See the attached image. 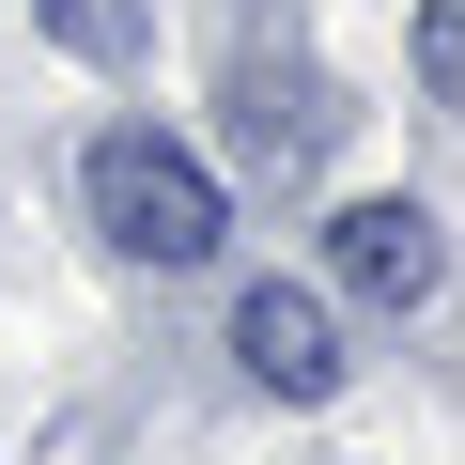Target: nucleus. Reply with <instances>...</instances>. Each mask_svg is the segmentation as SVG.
Returning a JSON list of instances; mask_svg holds the SVG:
<instances>
[{"label":"nucleus","instance_id":"1","mask_svg":"<svg viewBox=\"0 0 465 465\" xmlns=\"http://www.w3.org/2000/svg\"><path fill=\"white\" fill-rule=\"evenodd\" d=\"M78 202H94V232H109L124 264H202L217 249V171L186 140H155V124H109L78 155Z\"/></svg>","mask_w":465,"mask_h":465},{"label":"nucleus","instance_id":"2","mask_svg":"<svg viewBox=\"0 0 465 465\" xmlns=\"http://www.w3.org/2000/svg\"><path fill=\"white\" fill-rule=\"evenodd\" d=\"M341 140V94L295 63V32H280V63H264V32H232V155L249 171H311Z\"/></svg>","mask_w":465,"mask_h":465},{"label":"nucleus","instance_id":"3","mask_svg":"<svg viewBox=\"0 0 465 465\" xmlns=\"http://www.w3.org/2000/svg\"><path fill=\"white\" fill-rule=\"evenodd\" d=\"M326 280L372 295V311H419V295L450 280V232H434L419 202H341V217H326Z\"/></svg>","mask_w":465,"mask_h":465},{"label":"nucleus","instance_id":"4","mask_svg":"<svg viewBox=\"0 0 465 465\" xmlns=\"http://www.w3.org/2000/svg\"><path fill=\"white\" fill-rule=\"evenodd\" d=\"M232 357H249V388H280V403H326L341 388V326L295 280H249V295H232Z\"/></svg>","mask_w":465,"mask_h":465},{"label":"nucleus","instance_id":"5","mask_svg":"<svg viewBox=\"0 0 465 465\" xmlns=\"http://www.w3.org/2000/svg\"><path fill=\"white\" fill-rule=\"evenodd\" d=\"M32 16H47L78 63H140V47H155V0H32Z\"/></svg>","mask_w":465,"mask_h":465},{"label":"nucleus","instance_id":"6","mask_svg":"<svg viewBox=\"0 0 465 465\" xmlns=\"http://www.w3.org/2000/svg\"><path fill=\"white\" fill-rule=\"evenodd\" d=\"M419 94L465 109V0H434V16H419Z\"/></svg>","mask_w":465,"mask_h":465}]
</instances>
